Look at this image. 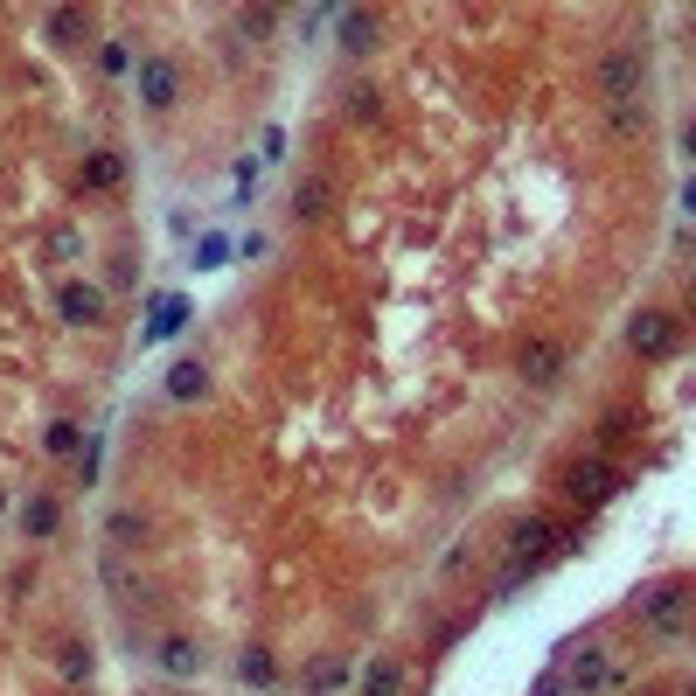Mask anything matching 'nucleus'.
<instances>
[{
    "label": "nucleus",
    "instance_id": "19",
    "mask_svg": "<svg viewBox=\"0 0 696 696\" xmlns=\"http://www.w3.org/2000/svg\"><path fill=\"white\" fill-rule=\"evenodd\" d=\"M56 669H63V683H91V641H70L56 654Z\"/></svg>",
    "mask_w": 696,
    "mask_h": 696
},
{
    "label": "nucleus",
    "instance_id": "11",
    "mask_svg": "<svg viewBox=\"0 0 696 696\" xmlns=\"http://www.w3.org/2000/svg\"><path fill=\"white\" fill-rule=\"evenodd\" d=\"M119 181H126V154H119V146H98V154H84V188H91V196H111Z\"/></svg>",
    "mask_w": 696,
    "mask_h": 696
},
{
    "label": "nucleus",
    "instance_id": "1",
    "mask_svg": "<svg viewBox=\"0 0 696 696\" xmlns=\"http://www.w3.org/2000/svg\"><path fill=\"white\" fill-rule=\"evenodd\" d=\"M592 84H599V98H606V105H634V98H641V84H648V49L641 43L606 49V56H599V70H592Z\"/></svg>",
    "mask_w": 696,
    "mask_h": 696
},
{
    "label": "nucleus",
    "instance_id": "14",
    "mask_svg": "<svg viewBox=\"0 0 696 696\" xmlns=\"http://www.w3.org/2000/svg\"><path fill=\"white\" fill-rule=\"evenodd\" d=\"M56 522H63V509H56L49 495H28V502H22V536H28V543L56 536Z\"/></svg>",
    "mask_w": 696,
    "mask_h": 696
},
{
    "label": "nucleus",
    "instance_id": "21",
    "mask_svg": "<svg viewBox=\"0 0 696 696\" xmlns=\"http://www.w3.org/2000/svg\"><path fill=\"white\" fill-rule=\"evenodd\" d=\"M613 133H648V98H634V105H613Z\"/></svg>",
    "mask_w": 696,
    "mask_h": 696
},
{
    "label": "nucleus",
    "instance_id": "20",
    "mask_svg": "<svg viewBox=\"0 0 696 696\" xmlns=\"http://www.w3.org/2000/svg\"><path fill=\"white\" fill-rule=\"evenodd\" d=\"M398 683H404L398 662H369L363 669V696H398Z\"/></svg>",
    "mask_w": 696,
    "mask_h": 696
},
{
    "label": "nucleus",
    "instance_id": "18",
    "mask_svg": "<svg viewBox=\"0 0 696 696\" xmlns=\"http://www.w3.org/2000/svg\"><path fill=\"white\" fill-rule=\"evenodd\" d=\"M231 251H237V244L223 237V231H202V237H196V266H202V272H216V266H223V258H231Z\"/></svg>",
    "mask_w": 696,
    "mask_h": 696
},
{
    "label": "nucleus",
    "instance_id": "5",
    "mask_svg": "<svg viewBox=\"0 0 696 696\" xmlns=\"http://www.w3.org/2000/svg\"><path fill=\"white\" fill-rule=\"evenodd\" d=\"M133 84H140V105L146 111H175V98H181V70L167 63V56H140Z\"/></svg>",
    "mask_w": 696,
    "mask_h": 696
},
{
    "label": "nucleus",
    "instance_id": "15",
    "mask_svg": "<svg viewBox=\"0 0 696 696\" xmlns=\"http://www.w3.org/2000/svg\"><path fill=\"white\" fill-rule=\"evenodd\" d=\"M328 202H334V181H328V175H307V181L293 188V210L307 216V223H321V216H328Z\"/></svg>",
    "mask_w": 696,
    "mask_h": 696
},
{
    "label": "nucleus",
    "instance_id": "9",
    "mask_svg": "<svg viewBox=\"0 0 696 696\" xmlns=\"http://www.w3.org/2000/svg\"><path fill=\"white\" fill-rule=\"evenodd\" d=\"M188 328V299L181 293H161L154 307H146V328H140V342L154 349V342H167V334H181Z\"/></svg>",
    "mask_w": 696,
    "mask_h": 696
},
{
    "label": "nucleus",
    "instance_id": "10",
    "mask_svg": "<svg viewBox=\"0 0 696 696\" xmlns=\"http://www.w3.org/2000/svg\"><path fill=\"white\" fill-rule=\"evenodd\" d=\"M376 28H384V22H376V8H342V14H334V35H342L349 56H369L376 49Z\"/></svg>",
    "mask_w": 696,
    "mask_h": 696
},
{
    "label": "nucleus",
    "instance_id": "3",
    "mask_svg": "<svg viewBox=\"0 0 696 696\" xmlns=\"http://www.w3.org/2000/svg\"><path fill=\"white\" fill-rule=\"evenodd\" d=\"M557 487H564V502H578V509H606V502L620 495V474L606 460H571Z\"/></svg>",
    "mask_w": 696,
    "mask_h": 696
},
{
    "label": "nucleus",
    "instance_id": "25",
    "mask_svg": "<svg viewBox=\"0 0 696 696\" xmlns=\"http://www.w3.org/2000/svg\"><path fill=\"white\" fill-rule=\"evenodd\" d=\"M258 196V161H237V202Z\"/></svg>",
    "mask_w": 696,
    "mask_h": 696
},
{
    "label": "nucleus",
    "instance_id": "12",
    "mask_svg": "<svg viewBox=\"0 0 696 696\" xmlns=\"http://www.w3.org/2000/svg\"><path fill=\"white\" fill-rule=\"evenodd\" d=\"M202 662H210V654H202V641H188V634H167V641H161V669L181 675V683L202 675Z\"/></svg>",
    "mask_w": 696,
    "mask_h": 696
},
{
    "label": "nucleus",
    "instance_id": "16",
    "mask_svg": "<svg viewBox=\"0 0 696 696\" xmlns=\"http://www.w3.org/2000/svg\"><path fill=\"white\" fill-rule=\"evenodd\" d=\"M43 446H49L56 460H70V453H78V446H84V425H78V418H56V425L43 432Z\"/></svg>",
    "mask_w": 696,
    "mask_h": 696
},
{
    "label": "nucleus",
    "instance_id": "13",
    "mask_svg": "<svg viewBox=\"0 0 696 696\" xmlns=\"http://www.w3.org/2000/svg\"><path fill=\"white\" fill-rule=\"evenodd\" d=\"M202 390H210V369H202L196 355H181V363L167 369V398H175V404H196Z\"/></svg>",
    "mask_w": 696,
    "mask_h": 696
},
{
    "label": "nucleus",
    "instance_id": "4",
    "mask_svg": "<svg viewBox=\"0 0 696 696\" xmlns=\"http://www.w3.org/2000/svg\"><path fill=\"white\" fill-rule=\"evenodd\" d=\"M557 683H564V696H592V689H606V683H613V654H606V648H578V654H564V662H557Z\"/></svg>",
    "mask_w": 696,
    "mask_h": 696
},
{
    "label": "nucleus",
    "instance_id": "7",
    "mask_svg": "<svg viewBox=\"0 0 696 696\" xmlns=\"http://www.w3.org/2000/svg\"><path fill=\"white\" fill-rule=\"evenodd\" d=\"M516 369H522V384H536V390H551L557 376H564V349L551 342V334H530L516 355Z\"/></svg>",
    "mask_w": 696,
    "mask_h": 696
},
{
    "label": "nucleus",
    "instance_id": "22",
    "mask_svg": "<svg viewBox=\"0 0 696 696\" xmlns=\"http://www.w3.org/2000/svg\"><path fill=\"white\" fill-rule=\"evenodd\" d=\"M98 63L111 70V78H119V70H133V49H126V43H105V49H98Z\"/></svg>",
    "mask_w": 696,
    "mask_h": 696
},
{
    "label": "nucleus",
    "instance_id": "6",
    "mask_svg": "<svg viewBox=\"0 0 696 696\" xmlns=\"http://www.w3.org/2000/svg\"><path fill=\"white\" fill-rule=\"evenodd\" d=\"M627 349L648 355V363H662V355L675 349V314H662V307L634 314V321H627Z\"/></svg>",
    "mask_w": 696,
    "mask_h": 696
},
{
    "label": "nucleus",
    "instance_id": "26",
    "mask_svg": "<svg viewBox=\"0 0 696 696\" xmlns=\"http://www.w3.org/2000/svg\"><path fill=\"white\" fill-rule=\"evenodd\" d=\"M49 35H78V8H56L49 14Z\"/></svg>",
    "mask_w": 696,
    "mask_h": 696
},
{
    "label": "nucleus",
    "instance_id": "23",
    "mask_svg": "<svg viewBox=\"0 0 696 696\" xmlns=\"http://www.w3.org/2000/svg\"><path fill=\"white\" fill-rule=\"evenodd\" d=\"M140 530H146V522H140L133 509H119V516H111V543H133Z\"/></svg>",
    "mask_w": 696,
    "mask_h": 696
},
{
    "label": "nucleus",
    "instance_id": "2",
    "mask_svg": "<svg viewBox=\"0 0 696 696\" xmlns=\"http://www.w3.org/2000/svg\"><path fill=\"white\" fill-rule=\"evenodd\" d=\"M634 620H641L648 634H662V641H675V634L689 627V586L683 578H669V586H654V592H634Z\"/></svg>",
    "mask_w": 696,
    "mask_h": 696
},
{
    "label": "nucleus",
    "instance_id": "8",
    "mask_svg": "<svg viewBox=\"0 0 696 696\" xmlns=\"http://www.w3.org/2000/svg\"><path fill=\"white\" fill-rule=\"evenodd\" d=\"M56 314H63L70 328H98V321H105V293L84 286V279H70V286L56 293Z\"/></svg>",
    "mask_w": 696,
    "mask_h": 696
},
{
    "label": "nucleus",
    "instance_id": "17",
    "mask_svg": "<svg viewBox=\"0 0 696 696\" xmlns=\"http://www.w3.org/2000/svg\"><path fill=\"white\" fill-rule=\"evenodd\" d=\"M237 675H244V683H251V689H272V683H279V669H272V654H266V648H244Z\"/></svg>",
    "mask_w": 696,
    "mask_h": 696
},
{
    "label": "nucleus",
    "instance_id": "24",
    "mask_svg": "<svg viewBox=\"0 0 696 696\" xmlns=\"http://www.w3.org/2000/svg\"><path fill=\"white\" fill-rule=\"evenodd\" d=\"M272 161H286V126H266V154H258V167H272Z\"/></svg>",
    "mask_w": 696,
    "mask_h": 696
}]
</instances>
